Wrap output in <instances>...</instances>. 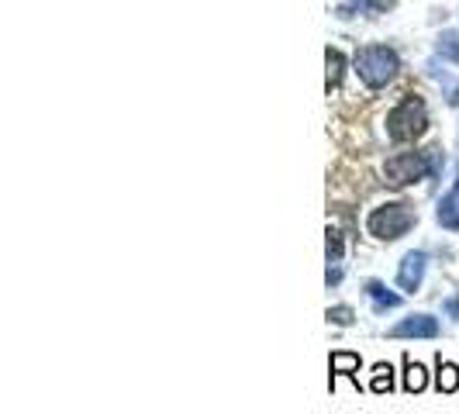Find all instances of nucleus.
<instances>
[{"label":"nucleus","mask_w":459,"mask_h":414,"mask_svg":"<svg viewBox=\"0 0 459 414\" xmlns=\"http://www.w3.org/2000/svg\"><path fill=\"white\" fill-rule=\"evenodd\" d=\"M418 221V214H414V207L411 204H383L377 207L373 214H370V221H366V228L373 238H383V242H394V238H401V235H408V228Z\"/></svg>","instance_id":"obj_1"},{"label":"nucleus","mask_w":459,"mask_h":414,"mask_svg":"<svg viewBox=\"0 0 459 414\" xmlns=\"http://www.w3.org/2000/svg\"><path fill=\"white\" fill-rule=\"evenodd\" d=\"M429 125L425 118V101L421 97H405L390 114H387V131L394 142H408V138H418Z\"/></svg>","instance_id":"obj_2"},{"label":"nucleus","mask_w":459,"mask_h":414,"mask_svg":"<svg viewBox=\"0 0 459 414\" xmlns=\"http://www.w3.org/2000/svg\"><path fill=\"white\" fill-rule=\"evenodd\" d=\"M356 73L366 87H383L397 73V55L387 46H366L363 52H356Z\"/></svg>","instance_id":"obj_3"},{"label":"nucleus","mask_w":459,"mask_h":414,"mask_svg":"<svg viewBox=\"0 0 459 414\" xmlns=\"http://www.w3.org/2000/svg\"><path fill=\"white\" fill-rule=\"evenodd\" d=\"M383 173H387V183H390V186H408V183H418L429 173V162H425L421 153H401V155H394V159H387Z\"/></svg>","instance_id":"obj_4"},{"label":"nucleus","mask_w":459,"mask_h":414,"mask_svg":"<svg viewBox=\"0 0 459 414\" xmlns=\"http://www.w3.org/2000/svg\"><path fill=\"white\" fill-rule=\"evenodd\" d=\"M394 338H408V335H421V338H435L438 335V321L429 318V314H418V318H405L397 328H390Z\"/></svg>","instance_id":"obj_5"},{"label":"nucleus","mask_w":459,"mask_h":414,"mask_svg":"<svg viewBox=\"0 0 459 414\" xmlns=\"http://www.w3.org/2000/svg\"><path fill=\"white\" fill-rule=\"evenodd\" d=\"M421 273H425V256L421 253H408L405 256V266H401V286L405 290H414L421 284Z\"/></svg>","instance_id":"obj_6"},{"label":"nucleus","mask_w":459,"mask_h":414,"mask_svg":"<svg viewBox=\"0 0 459 414\" xmlns=\"http://www.w3.org/2000/svg\"><path fill=\"white\" fill-rule=\"evenodd\" d=\"M425 384H429L425 366H421V362H411V356H405V390H408V393H418V390H425Z\"/></svg>","instance_id":"obj_7"},{"label":"nucleus","mask_w":459,"mask_h":414,"mask_svg":"<svg viewBox=\"0 0 459 414\" xmlns=\"http://www.w3.org/2000/svg\"><path fill=\"white\" fill-rule=\"evenodd\" d=\"M435 387L446 390V393H453V390L459 387V366H453V362H446L442 356H438V373H435Z\"/></svg>","instance_id":"obj_8"},{"label":"nucleus","mask_w":459,"mask_h":414,"mask_svg":"<svg viewBox=\"0 0 459 414\" xmlns=\"http://www.w3.org/2000/svg\"><path fill=\"white\" fill-rule=\"evenodd\" d=\"M329 366H332V377H335V373H342V377H353V380H356L359 356H356V352H332Z\"/></svg>","instance_id":"obj_9"},{"label":"nucleus","mask_w":459,"mask_h":414,"mask_svg":"<svg viewBox=\"0 0 459 414\" xmlns=\"http://www.w3.org/2000/svg\"><path fill=\"white\" fill-rule=\"evenodd\" d=\"M438 221L449 225V228H459V186L442 201V207H438Z\"/></svg>","instance_id":"obj_10"},{"label":"nucleus","mask_w":459,"mask_h":414,"mask_svg":"<svg viewBox=\"0 0 459 414\" xmlns=\"http://www.w3.org/2000/svg\"><path fill=\"white\" fill-rule=\"evenodd\" d=\"M370 387L377 390V393L394 390V369H390L387 362H377V366H373V380H370Z\"/></svg>","instance_id":"obj_11"},{"label":"nucleus","mask_w":459,"mask_h":414,"mask_svg":"<svg viewBox=\"0 0 459 414\" xmlns=\"http://www.w3.org/2000/svg\"><path fill=\"white\" fill-rule=\"evenodd\" d=\"M338 79H342V55L335 49H329V90L338 87Z\"/></svg>","instance_id":"obj_12"},{"label":"nucleus","mask_w":459,"mask_h":414,"mask_svg":"<svg viewBox=\"0 0 459 414\" xmlns=\"http://www.w3.org/2000/svg\"><path fill=\"white\" fill-rule=\"evenodd\" d=\"M329 321H335V325H349V321H353V310H349V308L329 310Z\"/></svg>","instance_id":"obj_13"}]
</instances>
